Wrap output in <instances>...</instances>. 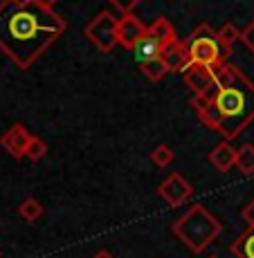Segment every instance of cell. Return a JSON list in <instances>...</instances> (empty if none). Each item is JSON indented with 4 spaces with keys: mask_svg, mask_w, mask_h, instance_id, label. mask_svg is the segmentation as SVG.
<instances>
[{
    "mask_svg": "<svg viewBox=\"0 0 254 258\" xmlns=\"http://www.w3.org/2000/svg\"><path fill=\"white\" fill-rule=\"evenodd\" d=\"M66 18L54 9L29 3L3 0L0 3V49L27 70L45 49L66 32Z\"/></svg>",
    "mask_w": 254,
    "mask_h": 258,
    "instance_id": "obj_1",
    "label": "cell"
},
{
    "mask_svg": "<svg viewBox=\"0 0 254 258\" xmlns=\"http://www.w3.org/2000/svg\"><path fill=\"white\" fill-rule=\"evenodd\" d=\"M193 108L207 128L234 140L254 119V83L236 66L218 70L216 88L209 97H193Z\"/></svg>",
    "mask_w": 254,
    "mask_h": 258,
    "instance_id": "obj_2",
    "label": "cell"
},
{
    "mask_svg": "<svg viewBox=\"0 0 254 258\" xmlns=\"http://www.w3.org/2000/svg\"><path fill=\"white\" fill-rule=\"evenodd\" d=\"M173 234L180 238L191 251H202L209 242L221 234V222L205 207H191L180 220L173 225Z\"/></svg>",
    "mask_w": 254,
    "mask_h": 258,
    "instance_id": "obj_3",
    "label": "cell"
},
{
    "mask_svg": "<svg viewBox=\"0 0 254 258\" xmlns=\"http://www.w3.org/2000/svg\"><path fill=\"white\" fill-rule=\"evenodd\" d=\"M187 47H189V58L196 66H207L214 72H218L221 68L227 66L230 58V47H225L218 38V34L209 27L207 23H200L196 29L191 32V36L187 38Z\"/></svg>",
    "mask_w": 254,
    "mask_h": 258,
    "instance_id": "obj_4",
    "label": "cell"
},
{
    "mask_svg": "<svg viewBox=\"0 0 254 258\" xmlns=\"http://www.w3.org/2000/svg\"><path fill=\"white\" fill-rule=\"evenodd\" d=\"M176 29H173V25L167 21V18H156L151 25H148L146 34H144L142 38L135 43V47L131 49L133 56H135V63L137 68L144 66V63L148 61H158V58H162L164 49L169 47V43L176 41Z\"/></svg>",
    "mask_w": 254,
    "mask_h": 258,
    "instance_id": "obj_5",
    "label": "cell"
},
{
    "mask_svg": "<svg viewBox=\"0 0 254 258\" xmlns=\"http://www.w3.org/2000/svg\"><path fill=\"white\" fill-rule=\"evenodd\" d=\"M117 25H119V18H115L113 12L104 9V12H99L97 16L83 27V36H86L99 52H111L119 43Z\"/></svg>",
    "mask_w": 254,
    "mask_h": 258,
    "instance_id": "obj_6",
    "label": "cell"
},
{
    "mask_svg": "<svg viewBox=\"0 0 254 258\" xmlns=\"http://www.w3.org/2000/svg\"><path fill=\"white\" fill-rule=\"evenodd\" d=\"M216 77L218 72H214L212 68L196 66V63H191L182 72V79H185L189 90L193 92V97H209L214 92V88H216Z\"/></svg>",
    "mask_w": 254,
    "mask_h": 258,
    "instance_id": "obj_7",
    "label": "cell"
},
{
    "mask_svg": "<svg viewBox=\"0 0 254 258\" xmlns=\"http://www.w3.org/2000/svg\"><path fill=\"white\" fill-rule=\"evenodd\" d=\"M158 193H160V196L171 207H180V205H185L189 198H191L193 188H191V184H189L185 177L180 175V173H171V175H169L167 180L160 184Z\"/></svg>",
    "mask_w": 254,
    "mask_h": 258,
    "instance_id": "obj_8",
    "label": "cell"
},
{
    "mask_svg": "<svg viewBox=\"0 0 254 258\" xmlns=\"http://www.w3.org/2000/svg\"><path fill=\"white\" fill-rule=\"evenodd\" d=\"M29 140H32V135L27 133V128H25L23 123H14L7 133H3V137H0V146H3L14 160H21V157H25Z\"/></svg>",
    "mask_w": 254,
    "mask_h": 258,
    "instance_id": "obj_9",
    "label": "cell"
},
{
    "mask_svg": "<svg viewBox=\"0 0 254 258\" xmlns=\"http://www.w3.org/2000/svg\"><path fill=\"white\" fill-rule=\"evenodd\" d=\"M146 25H144L135 14H124L119 18V25H117V36H119V45H124L126 49H133L135 43L139 38L146 34Z\"/></svg>",
    "mask_w": 254,
    "mask_h": 258,
    "instance_id": "obj_10",
    "label": "cell"
},
{
    "mask_svg": "<svg viewBox=\"0 0 254 258\" xmlns=\"http://www.w3.org/2000/svg\"><path fill=\"white\" fill-rule=\"evenodd\" d=\"M162 61L167 63L169 72H185L189 66H191V58H189V47H187V41H180V38H176V41L169 43V47L164 49L162 54Z\"/></svg>",
    "mask_w": 254,
    "mask_h": 258,
    "instance_id": "obj_11",
    "label": "cell"
},
{
    "mask_svg": "<svg viewBox=\"0 0 254 258\" xmlns=\"http://www.w3.org/2000/svg\"><path fill=\"white\" fill-rule=\"evenodd\" d=\"M209 162H212L221 173H227L232 166H236V151H234L232 144L225 140L209 153Z\"/></svg>",
    "mask_w": 254,
    "mask_h": 258,
    "instance_id": "obj_12",
    "label": "cell"
},
{
    "mask_svg": "<svg viewBox=\"0 0 254 258\" xmlns=\"http://www.w3.org/2000/svg\"><path fill=\"white\" fill-rule=\"evenodd\" d=\"M232 254L236 258H254V227L252 225L234 240Z\"/></svg>",
    "mask_w": 254,
    "mask_h": 258,
    "instance_id": "obj_13",
    "label": "cell"
},
{
    "mask_svg": "<svg viewBox=\"0 0 254 258\" xmlns=\"http://www.w3.org/2000/svg\"><path fill=\"white\" fill-rule=\"evenodd\" d=\"M236 166L243 175H252L254 173V146L252 144H243L236 151Z\"/></svg>",
    "mask_w": 254,
    "mask_h": 258,
    "instance_id": "obj_14",
    "label": "cell"
},
{
    "mask_svg": "<svg viewBox=\"0 0 254 258\" xmlns=\"http://www.w3.org/2000/svg\"><path fill=\"white\" fill-rule=\"evenodd\" d=\"M139 70H142V74L148 81L158 83V81H162V77L169 72V68L162 58H158V61H148V63H144V66H139Z\"/></svg>",
    "mask_w": 254,
    "mask_h": 258,
    "instance_id": "obj_15",
    "label": "cell"
},
{
    "mask_svg": "<svg viewBox=\"0 0 254 258\" xmlns=\"http://www.w3.org/2000/svg\"><path fill=\"white\" fill-rule=\"evenodd\" d=\"M18 213L25 218L27 222H34L36 218L43 216V205L38 200H34V198H27V200L23 202L21 207H18Z\"/></svg>",
    "mask_w": 254,
    "mask_h": 258,
    "instance_id": "obj_16",
    "label": "cell"
},
{
    "mask_svg": "<svg viewBox=\"0 0 254 258\" xmlns=\"http://www.w3.org/2000/svg\"><path fill=\"white\" fill-rule=\"evenodd\" d=\"M216 34H218V38H221L223 45L230 47V49H232V45H234L236 41H241V32H238V27H236L234 23H225Z\"/></svg>",
    "mask_w": 254,
    "mask_h": 258,
    "instance_id": "obj_17",
    "label": "cell"
},
{
    "mask_svg": "<svg viewBox=\"0 0 254 258\" xmlns=\"http://www.w3.org/2000/svg\"><path fill=\"white\" fill-rule=\"evenodd\" d=\"M47 153V144L41 140V137H36V135H32V140H29L27 144V151H25V155L29 157L32 162H38L43 155Z\"/></svg>",
    "mask_w": 254,
    "mask_h": 258,
    "instance_id": "obj_18",
    "label": "cell"
},
{
    "mask_svg": "<svg viewBox=\"0 0 254 258\" xmlns=\"http://www.w3.org/2000/svg\"><path fill=\"white\" fill-rule=\"evenodd\" d=\"M151 160L156 162L158 166H169L173 162V151L167 146V144H160V146H156L153 148V153H151Z\"/></svg>",
    "mask_w": 254,
    "mask_h": 258,
    "instance_id": "obj_19",
    "label": "cell"
},
{
    "mask_svg": "<svg viewBox=\"0 0 254 258\" xmlns=\"http://www.w3.org/2000/svg\"><path fill=\"white\" fill-rule=\"evenodd\" d=\"M108 3H111L117 12H122V16H124V14H133L135 5L142 3V0H108Z\"/></svg>",
    "mask_w": 254,
    "mask_h": 258,
    "instance_id": "obj_20",
    "label": "cell"
},
{
    "mask_svg": "<svg viewBox=\"0 0 254 258\" xmlns=\"http://www.w3.org/2000/svg\"><path fill=\"white\" fill-rule=\"evenodd\" d=\"M241 41H243V45H245L254 54V21L241 32Z\"/></svg>",
    "mask_w": 254,
    "mask_h": 258,
    "instance_id": "obj_21",
    "label": "cell"
},
{
    "mask_svg": "<svg viewBox=\"0 0 254 258\" xmlns=\"http://www.w3.org/2000/svg\"><path fill=\"white\" fill-rule=\"evenodd\" d=\"M243 218H245L247 222H250V225L254 227V200L250 202V205L245 207V209H243Z\"/></svg>",
    "mask_w": 254,
    "mask_h": 258,
    "instance_id": "obj_22",
    "label": "cell"
},
{
    "mask_svg": "<svg viewBox=\"0 0 254 258\" xmlns=\"http://www.w3.org/2000/svg\"><path fill=\"white\" fill-rule=\"evenodd\" d=\"M36 5H41V7H45V9H54V5L59 3V0H34Z\"/></svg>",
    "mask_w": 254,
    "mask_h": 258,
    "instance_id": "obj_23",
    "label": "cell"
},
{
    "mask_svg": "<svg viewBox=\"0 0 254 258\" xmlns=\"http://www.w3.org/2000/svg\"><path fill=\"white\" fill-rule=\"evenodd\" d=\"M92 258H113V254H108L106 249H99V251H97V254H94Z\"/></svg>",
    "mask_w": 254,
    "mask_h": 258,
    "instance_id": "obj_24",
    "label": "cell"
},
{
    "mask_svg": "<svg viewBox=\"0 0 254 258\" xmlns=\"http://www.w3.org/2000/svg\"><path fill=\"white\" fill-rule=\"evenodd\" d=\"M16 3H29V0H16Z\"/></svg>",
    "mask_w": 254,
    "mask_h": 258,
    "instance_id": "obj_25",
    "label": "cell"
},
{
    "mask_svg": "<svg viewBox=\"0 0 254 258\" xmlns=\"http://www.w3.org/2000/svg\"><path fill=\"white\" fill-rule=\"evenodd\" d=\"M0 256H3V254H0Z\"/></svg>",
    "mask_w": 254,
    "mask_h": 258,
    "instance_id": "obj_26",
    "label": "cell"
}]
</instances>
